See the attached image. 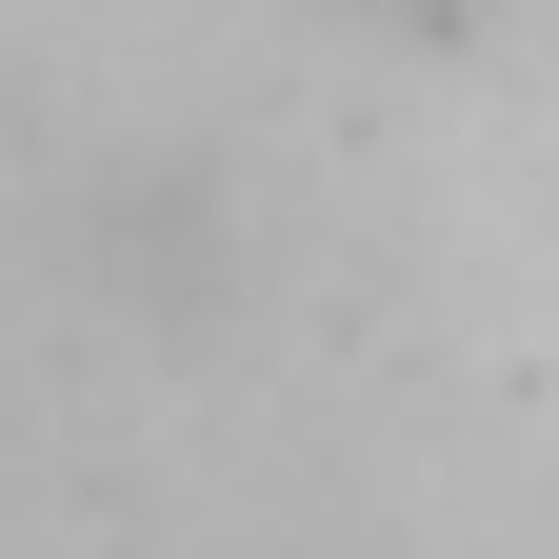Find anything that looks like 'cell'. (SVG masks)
Listing matches in <instances>:
<instances>
[{
	"mask_svg": "<svg viewBox=\"0 0 559 559\" xmlns=\"http://www.w3.org/2000/svg\"><path fill=\"white\" fill-rule=\"evenodd\" d=\"M419 21H460V0H419Z\"/></svg>",
	"mask_w": 559,
	"mask_h": 559,
	"instance_id": "6da1fadb",
	"label": "cell"
}]
</instances>
